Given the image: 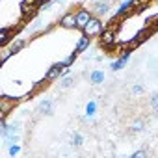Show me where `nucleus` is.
I'll return each mask as SVG.
<instances>
[{
	"instance_id": "nucleus-20",
	"label": "nucleus",
	"mask_w": 158,
	"mask_h": 158,
	"mask_svg": "<svg viewBox=\"0 0 158 158\" xmlns=\"http://www.w3.org/2000/svg\"><path fill=\"white\" fill-rule=\"evenodd\" d=\"M8 152H10V156H17V154L21 152V145H19V143L10 145V147H8Z\"/></svg>"
},
{
	"instance_id": "nucleus-6",
	"label": "nucleus",
	"mask_w": 158,
	"mask_h": 158,
	"mask_svg": "<svg viewBox=\"0 0 158 158\" xmlns=\"http://www.w3.org/2000/svg\"><path fill=\"white\" fill-rule=\"evenodd\" d=\"M93 17V11L91 10H86V8H80L76 11V28H84L88 23H89V19Z\"/></svg>"
},
{
	"instance_id": "nucleus-24",
	"label": "nucleus",
	"mask_w": 158,
	"mask_h": 158,
	"mask_svg": "<svg viewBox=\"0 0 158 158\" xmlns=\"http://www.w3.org/2000/svg\"><path fill=\"white\" fill-rule=\"evenodd\" d=\"M0 54H2V63H6V61L10 60V56H11V50H10V48H4Z\"/></svg>"
},
{
	"instance_id": "nucleus-5",
	"label": "nucleus",
	"mask_w": 158,
	"mask_h": 158,
	"mask_svg": "<svg viewBox=\"0 0 158 158\" xmlns=\"http://www.w3.org/2000/svg\"><path fill=\"white\" fill-rule=\"evenodd\" d=\"M110 10H112V6H110L108 0H97V2H93V6H91V11H93V15H97V17L108 15Z\"/></svg>"
},
{
	"instance_id": "nucleus-16",
	"label": "nucleus",
	"mask_w": 158,
	"mask_h": 158,
	"mask_svg": "<svg viewBox=\"0 0 158 158\" xmlns=\"http://www.w3.org/2000/svg\"><path fill=\"white\" fill-rule=\"evenodd\" d=\"M13 32V28H2V30H0V43H2V45H6L8 41H10V34Z\"/></svg>"
},
{
	"instance_id": "nucleus-12",
	"label": "nucleus",
	"mask_w": 158,
	"mask_h": 158,
	"mask_svg": "<svg viewBox=\"0 0 158 158\" xmlns=\"http://www.w3.org/2000/svg\"><path fill=\"white\" fill-rule=\"evenodd\" d=\"M24 47H26V39H23V37H17V39H13V41L8 45V48L11 50V54H17V52H21Z\"/></svg>"
},
{
	"instance_id": "nucleus-17",
	"label": "nucleus",
	"mask_w": 158,
	"mask_h": 158,
	"mask_svg": "<svg viewBox=\"0 0 158 158\" xmlns=\"http://www.w3.org/2000/svg\"><path fill=\"white\" fill-rule=\"evenodd\" d=\"M143 127H145V121H143V119H138V121H134V123H132L130 130H132L134 134H138V132H141V130H143Z\"/></svg>"
},
{
	"instance_id": "nucleus-8",
	"label": "nucleus",
	"mask_w": 158,
	"mask_h": 158,
	"mask_svg": "<svg viewBox=\"0 0 158 158\" xmlns=\"http://www.w3.org/2000/svg\"><path fill=\"white\" fill-rule=\"evenodd\" d=\"M130 60V48H127V50H123V54H121V58H117L115 61H112V65H110V69L112 71H119V69H123L125 65H127V61Z\"/></svg>"
},
{
	"instance_id": "nucleus-18",
	"label": "nucleus",
	"mask_w": 158,
	"mask_h": 158,
	"mask_svg": "<svg viewBox=\"0 0 158 158\" xmlns=\"http://www.w3.org/2000/svg\"><path fill=\"white\" fill-rule=\"evenodd\" d=\"M149 106H151V110L158 112V93H152L149 97Z\"/></svg>"
},
{
	"instance_id": "nucleus-11",
	"label": "nucleus",
	"mask_w": 158,
	"mask_h": 158,
	"mask_svg": "<svg viewBox=\"0 0 158 158\" xmlns=\"http://www.w3.org/2000/svg\"><path fill=\"white\" fill-rule=\"evenodd\" d=\"M89 43H91V37L86 35V34H82V37L78 39V43H76V47H74V52H76V54H80V52L88 50V48H89Z\"/></svg>"
},
{
	"instance_id": "nucleus-14",
	"label": "nucleus",
	"mask_w": 158,
	"mask_h": 158,
	"mask_svg": "<svg viewBox=\"0 0 158 158\" xmlns=\"http://www.w3.org/2000/svg\"><path fill=\"white\" fill-rule=\"evenodd\" d=\"M130 8H134V4H132V0H128V2H123V4H121V8L117 10V13H115V17L119 19V17H123V15H127V13L130 11Z\"/></svg>"
},
{
	"instance_id": "nucleus-7",
	"label": "nucleus",
	"mask_w": 158,
	"mask_h": 158,
	"mask_svg": "<svg viewBox=\"0 0 158 158\" xmlns=\"http://www.w3.org/2000/svg\"><path fill=\"white\" fill-rule=\"evenodd\" d=\"M60 26H61V28H67V30L76 28V11H67V13L60 19Z\"/></svg>"
},
{
	"instance_id": "nucleus-15",
	"label": "nucleus",
	"mask_w": 158,
	"mask_h": 158,
	"mask_svg": "<svg viewBox=\"0 0 158 158\" xmlns=\"http://www.w3.org/2000/svg\"><path fill=\"white\" fill-rule=\"evenodd\" d=\"M84 143V136L80 134V132H74L73 136H71V145L73 147H80Z\"/></svg>"
},
{
	"instance_id": "nucleus-22",
	"label": "nucleus",
	"mask_w": 158,
	"mask_h": 158,
	"mask_svg": "<svg viewBox=\"0 0 158 158\" xmlns=\"http://www.w3.org/2000/svg\"><path fill=\"white\" fill-rule=\"evenodd\" d=\"M76 56H78V54H76V52L73 50V54H71L69 58H65V60H63V65H65V67H69V65H71V63H73V61L76 60Z\"/></svg>"
},
{
	"instance_id": "nucleus-4",
	"label": "nucleus",
	"mask_w": 158,
	"mask_h": 158,
	"mask_svg": "<svg viewBox=\"0 0 158 158\" xmlns=\"http://www.w3.org/2000/svg\"><path fill=\"white\" fill-rule=\"evenodd\" d=\"M114 45H117L114 28H104V32L101 34V47L102 48H112Z\"/></svg>"
},
{
	"instance_id": "nucleus-2",
	"label": "nucleus",
	"mask_w": 158,
	"mask_h": 158,
	"mask_svg": "<svg viewBox=\"0 0 158 158\" xmlns=\"http://www.w3.org/2000/svg\"><path fill=\"white\" fill-rule=\"evenodd\" d=\"M21 101H23V99H19V97L2 95V99H0V117H8V114H10Z\"/></svg>"
},
{
	"instance_id": "nucleus-3",
	"label": "nucleus",
	"mask_w": 158,
	"mask_h": 158,
	"mask_svg": "<svg viewBox=\"0 0 158 158\" xmlns=\"http://www.w3.org/2000/svg\"><path fill=\"white\" fill-rule=\"evenodd\" d=\"M65 73H67V69H65L63 61L54 63V65H50V69H48V71H47V74H45V82H52V80L60 78V76H61V74H65Z\"/></svg>"
},
{
	"instance_id": "nucleus-10",
	"label": "nucleus",
	"mask_w": 158,
	"mask_h": 158,
	"mask_svg": "<svg viewBox=\"0 0 158 158\" xmlns=\"http://www.w3.org/2000/svg\"><path fill=\"white\" fill-rule=\"evenodd\" d=\"M35 8H39L35 4V0H23V2H21V10H23L24 17H32L35 13Z\"/></svg>"
},
{
	"instance_id": "nucleus-1",
	"label": "nucleus",
	"mask_w": 158,
	"mask_h": 158,
	"mask_svg": "<svg viewBox=\"0 0 158 158\" xmlns=\"http://www.w3.org/2000/svg\"><path fill=\"white\" fill-rule=\"evenodd\" d=\"M102 32H104V24H102V19L97 17V15H93V17L89 19V23L82 28V34H86V35H89V37H97V35H101Z\"/></svg>"
},
{
	"instance_id": "nucleus-9",
	"label": "nucleus",
	"mask_w": 158,
	"mask_h": 158,
	"mask_svg": "<svg viewBox=\"0 0 158 158\" xmlns=\"http://www.w3.org/2000/svg\"><path fill=\"white\" fill-rule=\"evenodd\" d=\"M52 112H54V102L50 99H43L37 104V114H41V115H52Z\"/></svg>"
},
{
	"instance_id": "nucleus-13",
	"label": "nucleus",
	"mask_w": 158,
	"mask_h": 158,
	"mask_svg": "<svg viewBox=\"0 0 158 158\" xmlns=\"http://www.w3.org/2000/svg\"><path fill=\"white\" fill-rule=\"evenodd\" d=\"M89 82H91L93 86L102 84V82H104V73H102V71H99V69H95V71L89 74Z\"/></svg>"
},
{
	"instance_id": "nucleus-19",
	"label": "nucleus",
	"mask_w": 158,
	"mask_h": 158,
	"mask_svg": "<svg viewBox=\"0 0 158 158\" xmlns=\"http://www.w3.org/2000/svg\"><path fill=\"white\" fill-rule=\"evenodd\" d=\"M73 82H74V78H73V76H65V78H61L60 86H61L63 89H67V88H71V86H73Z\"/></svg>"
},
{
	"instance_id": "nucleus-26",
	"label": "nucleus",
	"mask_w": 158,
	"mask_h": 158,
	"mask_svg": "<svg viewBox=\"0 0 158 158\" xmlns=\"http://www.w3.org/2000/svg\"><path fill=\"white\" fill-rule=\"evenodd\" d=\"M48 2H52V0H35L37 6H43V4H48Z\"/></svg>"
},
{
	"instance_id": "nucleus-21",
	"label": "nucleus",
	"mask_w": 158,
	"mask_h": 158,
	"mask_svg": "<svg viewBox=\"0 0 158 158\" xmlns=\"http://www.w3.org/2000/svg\"><path fill=\"white\" fill-rule=\"evenodd\" d=\"M143 91H145V88H143L141 84H134V86H132V93H134V95H143Z\"/></svg>"
},
{
	"instance_id": "nucleus-23",
	"label": "nucleus",
	"mask_w": 158,
	"mask_h": 158,
	"mask_svg": "<svg viewBox=\"0 0 158 158\" xmlns=\"http://www.w3.org/2000/svg\"><path fill=\"white\" fill-rule=\"evenodd\" d=\"M95 108H97V106H95V102H89V104H88V108H86V114H88V119H89V117H91V115L95 114Z\"/></svg>"
},
{
	"instance_id": "nucleus-25",
	"label": "nucleus",
	"mask_w": 158,
	"mask_h": 158,
	"mask_svg": "<svg viewBox=\"0 0 158 158\" xmlns=\"http://www.w3.org/2000/svg\"><path fill=\"white\" fill-rule=\"evenodd\" d=\"M145 156H147L145 151H136V152L132 154V158H145Z\"/></svg>"
}]
</instances>
